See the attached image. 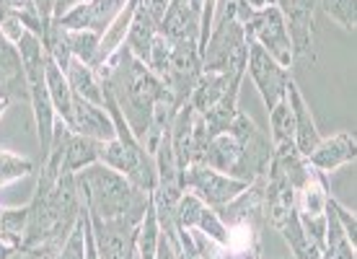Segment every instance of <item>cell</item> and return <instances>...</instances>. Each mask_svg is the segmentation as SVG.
<instances>
[{"label": "cell", "mask_w": 357, "mask_h": 259, "mask_svg": "<svg viewBox=\"0 0 357 259\" xmlns=\"http://www.w3.org/2000/svg\"><path fill=\"white\" fill-rule=\"evenodd\" d=\"M275 6L280 10H282V16H285V13H287V6H290V0H275Z\"/></svg>", "instance_id": "obj_36"}, {"label": "cell", "mask_w": 357, "mask_h": 259, "mask_svg": "<svg viewBox=\"0 0 357 259\" xmlns=\"http://www.w3.org/2000/svg\"><path fill=\"white\" fill-rule=\"evenodd\" d=\"M98 39L101 34L91 31V29H81V31H68V45H70V54L75 60H81L86 65H93L98 50Z\"/></svg>", "instance_id": "obj_22"}, {"label": "cell", "mask_w": 357, "mask_h": 259, "mask_svg": "<svg viewBox=\"0 0 357 259\" xmlns=\"http://www.w3.org/2000/svg\"><path fill=\"white\" fill-rule=\"evenodd\" d=\"M13 254V246H8L6 242H0V259H8Z\"/></svg>", "instance_id": "obj_35"}, {"label": "cell", "mask_w": 357, "mask_h": 259, "mask_svg": "<svg viewBox=\"0 0 357 259\" xmlns=\"http://www.w3.org/2000/svg\"><path fill=\"white\" fill-rule=\"evenodd\" d=\"M91 228L96 233L98 259H132L135 242V221L130 218H114V221H93L89 218Z\"/></svg>", "instance_id": "obj_8"}, {"label": "cell", "mask_w": 357, "mask_h": 259, "mask_svg": "<svg viewBox=\"0 0 357 259\" xmlns=\"http://www.w3.org/2000/svg\"><path fill=\"white\" fill-rule=\"evenodd\" d=\"M6 107H8V98L0 96V117H3V112H6Z\"/></svg>", "instance_id": "obj_37"}, {"label": "cell", "mask_w": 357, "mask_h": 259, "mask_svg": "<svg viewBox=\"0 0 357 259\" xmlns=\"http://www.w3.org/2000/svg\"><path fill=\"white\" fill-rule=\"evenodd\" d=\"M8 8L18 10V16H39L34 0H8Z\"/></svg>", "instance_id": "obj_31"}, {"label": "cell", "mask_w": 357, "mask_h": 259, "mask_svg": "<svg viewBox=\"0 0 357 259\" xmlns=\"http://www.w3.org/2000/svg\"><path fill=\"white\" fill-rule=\"evenodd\" d=\"M16 47L21 54V65H24V83H26L31 107H34L39 140H42V148L50 153L54 135V107L50 98V89H47V50L34 31H24Z\"/></svg>", "instance_id": "obj_2"}, {"label": "cell", "mask_w": 357, "mask_h": 259, "mask_svg": "<svg viewBox=\"0 0 357 259\" xmlns=\"http://www.w3.org/2000/svg\"><path fill=\"white\" fill-rule=\"evenodd\" d=\"M246 68H249L251 78H254V83H257V89H259V94H261V98H264L267 109H272L277 101H282V98H285L290 75H287L285 68L277 63L275 57H272L264 47L257 45L254 39H249Z\"/></svg>", "instance_id": "obj_7"}, {"label": "cell", "mask_w": 357, "mask_h": 259, "mask_svg": "<svg viewBox=\"0 0 357 259\" xmlns=\"http://www.w3.org/2000/svg\"><path fill=\"white\" fill-rule=\"evenodd\" d=\"M47 89H50V98H52V107L60 112L65 125H70V117H73V89L65 73L57 68L52 57L47 54Z\"/></svg>", "instance_id": "obj_17"}, {"label": "cell", "mask_w": 357, "mask_h": 259, "mask_svg": "<svg viewBox=\"0 0 357 259\" xmlns=\"http://www.w3.org/2000/svg\"><path fill=\"white\" fill-rule=\"evenodd\" d=\"M285 96H287L290 109H293V119H295V148H298V153H301L303 158H308V156L316 151V145L321 143V135H319V130H316L311 109L305 107L303 96H301V91H298L293 78L287 81Z\"/></svg>", "instance_id": "obj_11"}, {"label": "cell", "mask_w": 357, "mask_h": 259, "mask_svg": "<svg viewBox=\"0 0 357 259\" xmlns=\"http://www.w3.org/2000/svg\"><path fill=\"white\" fill-rule=\"evenodd\" d=\"M355 156H357L355 135L340 133L316 145V151L308 156V163L316 166V169L331 171V169H337V166H342V163L355 161Z\"/></svg>", "instance_id": "obj_12"}, {"label": "cell", "mask_w": 357, "mask_h": 259, "mask_svg": "<svg viewBox=\"0 0 357 259\" xmlns=\"http://www.w3.org/2000/svg\"><path fill=\"white\" fill-rule=\"evenodd\" d=\"M243 31H246V39H254L257 45L264 47L282 68H290V63L295 60L293 42H290V34H287L285 16H282V10L277 8L275 3L257 10L251 24Z\"/></svg>", "instance_id": "obj_5"}, {"label": "cell", "mask_w": 357, "mask_h": 259, "mask_svg": "<svg viewBox=\"0 0 357 259\" xmlns=\"http://www.w3.org/2000/svg\"><path fill=\"white\" fill-rule=\"evenodd\" d=\"M228 133L236 138V143H238V163H236V169H233L231 177L233 179H241L246 184H251L254 179L264 177L269 171V163H272V153L275 148L269 145V140L264 135L257 130V125L251 122L249 117L241 114V112H236L233 114V122L228 127Z\"/></svg>", "instance_id": "obj_3"}, {"label": "cell", "mask_w": 357, "mask_h": 259, "mask_svg": "<svg viewBox=\"0 0 357 259\" xmlns=\"http://www.w3.org/2000/svg\"><path fill=\"white\" fill-rule=\"evenodd\" d=\"M171 50H174V45H171L169 39L161 34H155V39H153V45H151V52H148V60H145L155 78H163V75L169 73Z\"/></svg>", "instance_id": "obj_25"}, {"label": "cell", "mask_w": 357, "mask_h": 259, "mask_svg": "<svg viewBox=\"0 0 357 259\" xmlns=\"http://www.w3.org/2000/svg\"><path fill=\"white\" fill-rule=\"evenodd\" d=\"M181 184H187L197 192V197L207 202V205H218L223 207L228 205L231 200L241 195L243 189L249 187L241 179H233L228 174H220L215 169H207L202 163H195L189 169L181 171Z\"/></svg>", "instance_id": "obj_6"}, {"label": "cell", "mask_w": 357, "mask_h": 259, "mask_svg": "<svg viewBox=\"0 0 357 259\" xmlns=\"http://www.w3.org/2000/svg\"><path fill=\"white\" fill-rule=\"evenodd\" d=\"M52 3L54 0H34L36 6V13H39V21H42V27H50V21H52Z\"/></svg>", "instance_id": "obj_32"}, {"label": "cell", "mask_w": 357, "mask_h": 259, "mask_svg": "<svg viewBox=\"0 0 357 259\" xmlns=\"http://www.w3.org/2000/svg\"><path fill=\"white\" fill-rule=\"evenodd\" d=\"M195 228H199V231L205 233V236H210L213 242L223 244V246H225V239H228V228H225V223L220 221V215L215 213V210H210V207H202V213H199V221H197Z\"/></svg>", "instance_id": "obj_28"}, {"label": "cell", "mask_w": 357, "mask_h": 259, "mask_svg": "<svg viewBox=\"0 0 357 259\" xmlns=\"http://www.w3.org/2000/svg\"><path fill=\"white\" fill-rule=\"evenodd\" d=\"M21 78H24V65H21L18 47H13L0 34V89H10Z\"/></svg>", "instance_id": "obj_19"}, {"label": "cell", "mask_w": 357, "mask_h": 259, "mask_svg": "<svg viewBox=\"0 0 357 259\" xmlns=\"http://www.w3.org/2000/svg\"><path fill=\"white\" fill-rule=\"evenodd\" d=\"M155 34H158V24L137 6V8H135V16H132V24H130V31H127L130 54L137 57L140 63L148 60V52H151V45H153V39H155Z\"/></svg>", "instance_id": "obj_15"}, {"label": "cell", "mask_w": 357, "mask_h": 259, "mask_svg": "<svg viewBox=\"0 0 357 259\" xmlns=\"http://www.w3.org/2000/svg\"><path fill=\"white\" fill-rule=\"evenodd\" d=\"M137 6H140L155 24H161L163 16H166V10H169V6H171V0H137Z\"/></svg>", "instance_id": "obj_30"}, {"label": "cell", "mask_w": 357, "mask_h": 259, "mask_svg": "<svg viewBox=\"0 0 357 259\" xmlns=\"http://www.w3.org/2000/svg\"><path fill=\"white\" fill-rule=\"evenodd\" d=\"M75 135L91 138V140H114L116 138V125L109 119V114L101 107H93L91 101L75 96L73 94V117L70 125H68Z\"/></svg>", "instance_id": "obj_9"}, {"label": "cell", "mask_w": 357, "mask_h": 259, "mask_svg": "<svg viewBox=\"0 0 357 259\" xmlns=\"http://www.w3.org/2000/svg\"><path fill=\"white\" fill-rule=\"evenodd\" d=\"M75 182L83 189V200L93 221L130 218L137 223V218L145 213L143 189H135L125 174L109 169L104 163L86 166Z\"/></svg>", "instance_id": "obj_1"}, {"label": "cell", "mask_w": 357, "mask_h": 259, "mask_svg": "<svg viewBox=\"0 0 357 259\" xmlns=\"http://www.w3.org/2000/svg\"><path fill=\"white\" fill-rule=\"evenodd\" d=\"M78 3H83V0H54L52 3V18H60L65 16L70 8H75Z\"/></svg>", "instance_id": "obj_33"}, {"label": "cell", "mask_w": 357, "mask_h": 259, "mask_svg": "<svg viewBox=\"0 0 357 259\" xmlns=\"http://www.w3.org/2000/svg\"><path fill=\"white\" fill-rule=\"evenodd\" d=\"M127 6V0H86L89 8V29L96 34H104L107 27L119 16V10Z\"/></svg>", "instance_id": "obj_20"}, {"label": "cell", "mask_w": 357, "mask_h": 259, "mask_svg": "<svg viewBox=\"0 0 357 259\" xmlns=\"http://www.w3.org/2000/svg\"><path fill=\"white\" fill-rule=\"evenodd\" d=\"M326 16L334 18L347 31H355L357 27V0H321Z\"/></svg>", "instance_id": "obj_24"}, {"label": "cell", "mask_w": 357, "mask_h": 259, "mask_svg": "<svg viewBox=\"0 0 357 259\" xmlns=\"http://www.w3.org/2000/svg\"><path fill=\"white\" fill-rule=\"evenodd\" d=\"M269 125H272L275 148L295 145V119H293V109L287 104V96L282 98V101H277L275 107L269 109ZM295 151H298V148H295Z\"/></svg>", "instance_id": "obj_18"}, {"label": "cell", "mask_w": 357, "mask_h": 259, "mask_svg": "<svg viewBox=\"0 0 357 259\" xmlns=\"http://www.w3.org/2000/svg\"><path fill=\"white\" fill-rule=\"evenodd\" d=\"M202 207H205V202H202L197 195H184V197H181V200H178V205H176L178 225H181V228H187V231H192V228L197 225V221H199Z\"/></svg>", "instance_id": "obj_29"}, {"label": "cell", "mask_w": 357, "mask_h": 259, "mask_svg": "<svg viewBox=\"0 0 357 259\" xmlns=\"http://www.w3.org/2000/svg\"><path fill=\"white\" fill-rule=\"evenodd\" d=\"M26 225H29V207H24V210H0V233L13 239L18 246L24 244Z\"/></svg>", "instance_id": "obj_23"}, {"label": "cell", "mask_w": 357, "mask_h": 259, "mask_svg": "<svg viewBox=\"0 0 357 259\" xmlns=\"http://www.w3.org/2000/svg\"><path fill=\"white\" fill-rule=\"evenodd\" d=\"M26 174H31V161L18 158L13 153H0V187L13 179L26 177Z\"/></svg>", "instance_id": "obj_26"}, {"label": "cell", "mask_w": 357, "mask_h": 259, "mask_svg": "<svg viewBox=\"0 0 357 259\" xmlns=\"http://www.w3.org/2000/svg\"><path fill=\"white\" fill-rule=\"evenodd\" d=\"M137 242H140V257L155 259V251H158V215H155L153 200H148V207L143 213V225L137 231Z\"/></svg>", "instance_id": "obj_21"}, {"label": "cell", "mask_w": 357, "mask_h": 259, "mask_svg": "<svg viewBox=\"0 0 357 259\" xmlns=\"http://www.w3.org/2000/svg\"><path fill=\"white\" fill-rule=\"evenodd\" d=\"M65 78H68V83H70V89L75 96L91 101L93 107H101V109L107 107V94H101V89H98L96 75H93V71H91V65H86L73 57L70 65H68V71H65Z\"/></svg>", "instance_id": "obj_14"}, {"label": "cell", "mask_w": 357, "mask_h": 259, "mask_svg": "<svg viewBox=\"0 0 357 259\" xmlns=\"http://www.w3.org/2000/svg\"><path fill=\"white\" fill-rule=\"evenodd\" d=\"M246 3H249L254 10H261V8H267V6H272L275 0H246Z\"/></svg>", "instance_id": "obj_34"}, {"label": "cell", "mask_w": 357, "mask_h": 259, "mask_svg": "<svg viewBox=\"0 0 357 259\" xmlns=\"http://www.w3.org/2000/svg\"><path fill=\"white\" fill-rule=\"evenodd\" d=\"M238 143H236V138L231 133H223V135H215L210 138L205 145H202V151L197 156V163H202L207 169H215L220 171V174H228L231 177L233 169H236V163H238Z\"/></svg>", "instance_id": "obj_13"}, {"label": "cell", "mask_w": 357, "mask_h": 259, "mask_svg": "<svg viewBox=\"0 0 357 259\" xmlns=\"http://www.w3.org/2000/svg\"><path fill=\"white\" fill-rule=\"evenodd\" d=\"M116 71H119V81H122V89L127 94L132 122L135 117H140V133H148L153 104L161 98L163 83L132 54H130V68H116Z\"/></svg>", "instance_id": "obj_4"}, {"label": "cell", "mask_w": 357, "mask_h": 259, "mask_svg": "<svg viewBox=\"0 0 357 259\" xmlns=\"http://www.w3.org/2000/svg\"><path fill=\"white\" fill-rule=\"evenodd\" d=\"M101 156V140H91L83 135H68L65 140V156H63V171H75L93 166Z\"/></svg>", "instance_id": "obj_16"}, {"label": "cell", "mask_w": 357, "mask_h": 259, "mask_svg": "<svg viewBox=\"0 0 357 259\" xmlns=\"http://www.w3.org/2000/svg\"><path fill=\"white\" fill-rule=\"evenodd\" d=\"M57 259H86V215L78 218Z\"/></svg>", "instance_id": "obj_27"}, {"label": "cell", "mask_w": 357, "mask_h": 259, "mask_svg": "<svg viewBox=\"0 0 357 259\" xmlns=\"http://www.w3.org/2000/svg\"><path fill=\"white\" fill-rule=\"evenodd\" d=\"M161 27V36H166L171 45H181V42H199V6L195 0H171L169 10Z\"/></svg>", "instance_id": "obj_10"}]
</instances>
